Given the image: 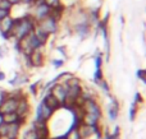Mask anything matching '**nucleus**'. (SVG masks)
Returning <instances> with one entry per match:
<instances>
[{
	"mask_svg": "<svg viewBox=\"0 0 146 139\" xmlns=\"http://www.w3.org/2000/svg\"><path fill=\"white\" fill-rule=\"evenodd\" d=\"M14 18V27H13L12 32H10V37L12 41H21L25 37H27L30 33H32L35 31L37 22L36 19L31 15V13H26L19 17H13Z\"/></svg>",
	"mask_w": 146,
	"mask_h": 139,
	"instance_id": "f257e3e1",
	"label": "nucleus"
},
{
	"mask_svg": "<svg viewBox=\"0 0 146 139\" xmlns=\"http://www.w3.org/2000/svg\"><path fill=\"white\" fill-rule=\"evenodd\" d=\"M81 107H82V111L85 115H90V116H94L95 119L103 121L104 111H103V106H101V102L99 101V98L88 100V101L83 102V105Z\"/></svg>",
	"mask_w": 146,
	"mask_h": 139,
	"instance_id": "f03ea898",
	"label": "nucleus"
},
{
	"mask_svg": "<svg viewBox=\"0 0 146 139\" xmlns=\"http://www.w3.org/2000/svg\"><path fill=\"white\" fill-rule=\"evenodd\" d=\"M50 137H51V133L49 128L42 130H37L35 128H32L31 125L28 128H26V129L22 128L21 135H19L21 139H48Z\"/></svg>",
	"mask_w": 146,
	"mask_h": 139,
	"instance_id": "7ed1b4c3",
	"label": "nucleus"
},
{
	"mask_svg": "<svg viewBox=\"0 0 146 139\" xmlns=\"http://www.w3.org/2000/svg\"><path fill=\"white\" fill-rule=\"evenodd\" d=\"M37 27L40 28V30H42L44 32H46L50 37L51 36L58 35V33L60 32V30H62L60 23L56 22V20H54V19H51L50 17H46L45 19L37 22Z\"/></svg>",
	"mask_w": 146,
	"mask_h": 139,
	"instance_id": "20e7f679",
	"label": "nucleus"
},
{
	"mask_svg": "<svg viewBox=\"0 0 146 139\" xmlns=\"http://www.w3.org/2000/svg\"><path fill=\"white\" fill-rule=\"evenodd\" d=\"M22 127L18 124H5L0 125V137L3 139H19Z\"/></svg>",
	"mask_w": 146,
	"mask_h": 139,
	"instance_id": "39448f33",
	"label": "nucleus"
},
{
	"mask_svg": "<svg viewBox=\"0 0 146 139\" xmlns=\"http://www.w3.org/2000/svg\"><path fill=\"white\" fill-rule=\"evenodd\" d=\"M31 15L36 19V22H40V20L45 19L46 17H49V13H50V7L46 5L42 0H38L35 1L33 5L31 7Z\"/></svg>",
	"mask_w": 146,
	"mask_h": 139,
	"instance_id": "423d86ee",
	"label": "nucleus"
},
{
	"mask_svg": "<svg viewBox=\"0 0 146 139\" xmlns=\"http://www.w3.org/2000/svg\"><path fill=\"white\" fill-rule=\"evenodd\" d=\"M71 28V33L76 35L80 40H86L91 36L92 33V27L88 24L87 22H82V23H74V24L69 26Z\"/></svg>",
	"mask_w": 146,
	"mask_h": 139,
	"instance_id": "0eeeda50",
	"label": "nucleus"
},
{
	"mask_svg": "<svg viewBox=\"0 0 146 139\" xmlns=\"http://www.w3.org/2000/svg\"><path fill=\"white\" fill-rule=\"evenodd\" d=\"M109 104L106 106V116H108L109 121L115 123L119 117V112H121V104H119L118 98L114 97L113 94L108 97Z\"/></svg>",
	"mask_w": 146,
	"mask_h": 139,
	"instance_id": "6e6552de",
	"label": "nucleus"
},
{
	"mask_svg": "<svg viewBox=\"0 0 146 139\" xmlns=\"http://www.w3.org/2000/svg\"><path fill=\"white\" fill-rule=\"evenodd\" d=\"M27 58H28V64H30L31 69L42 68L44 64H45V52H44V49L32 50L27 55Z\"/></svg>",
	"mask_w": 146,
	"mask_h": 139,
	"instance_id": "1a4fd4ad",
	"label": "nucleus"
},
{
	"mask_svg": "<svg viewBox=\"0 0 146 139\" xmlns=\"http://www.w3.org/2000/svg\"><path fill=\"white\" fill-rule=\"evenodd\" d=\"M55 112L53 111L51 109H49L42 101H40L37 104L35 109V119L33 120H37V121H46L49 123V120L54 116Z\"/></svg>",
	"mask_w": 146,
	"mask_h": 139,
	"instance_id": "9d476101",
	"label": "nucleus"
},
{
	"mask_svg": "<svg viewBox=\"0 0 146 139\" xmlns=\"http://www.w3.org/2000/svg\"><path fill=\"white\" fill-rule=\"evenodd\" d=\"M15 112H17L19 116L28 119V116H30L31 112H32V105H31V101H30V98H28V94H26L25 97L18 100V105H17Z\"/></svg>",
	"mask_w": 146,
	"mask_h": 139,
	"instance_id": "9b49d317",
	"label": "nucleus"
},
{
	"mask_svg": "<svg viewBox=\"0 0 146 139\" xmlns=\"http://www.w3.org/2000/svg\"><path fill=\"white\" fill-rule=\"evenodd\" d=\"M49 92H51V94H53V96L59 101L60 107L66 104V101H67V88H66V86H64L63 83L54 84Z\"/></svg>",
	"mask_w": 146,
	"mask_h": 139,
	"instance_id": "f8f14e48",
	"label": "nucleus"
},
{
	"mask_svg": "<svg viewBox=\"0 0 146 139\" xmlns=\"http://www.w3.org/2000/svg\"><path fill=\"white\" fill-rule=\"evenodd\" d=\"M66 14H67V5L64 4L63 1L60 4H58L56 7L54 8H50V13H49V17L51 19L56 20V22L62 23V20L66 18Z\"/></svg>",
	"mask_w": 146,
	"mask_h": 139,
	"instance_id": "ddd939ff",
	"label": "nucleus"
},
{
	"mask_svg": "<svg viewBox=\"0 0 146 139\" xmlns=\"http://www.w3.org/2000/svg\"><path fill=\"white\" fill-rule=\"evenodd\" d=\"M17 105H18L17 98L8 96V98H5L4 101H3V104L0 105V112H1V114L15 112V110H17Z\"/></svg>",
	"mask_w": 146,
	"mask_h": 139,
	"instance_id": "4468645a",
	"label": "nucleus"
},
{
	"mask_svg": "<svg viewBox=\"0 0 146 139\" xmlns=\"http://www.w3.org/2000/svg\"><path fill=\"white\" fill-rule=\"evenodd\" d=\"M41 101H42L44 104L49 107V109L53 110L54 112H56V111H59V110H60V104H59L58 100H56L55 97L51 94V92H46V93H44Z\"/></svg>",
	"mask_w": 146,
	"mask_h": 139,
	"instance_id": "2eb2a0df",
	"label": "nucleus"
},
{
	"mask_svg": "<svg viewBox=\"0 0 146 139\" xmlns=\"http://www.w3.org/2000/svg\"><path fill=\"white\" fill-rule=\"evenodd\" d=\"M13 27H14V18L12 17V14L7 15V17H4L0 20V31H1V32L10 33Z\"/></svg>",
	"mask_w": 146,
	"mask_h": 139,
	"instance_id": "dca6fc26",
	"label": "nucleus"
},
{
	"mask_svg": "<svg viewBox=\"0 0 146 139\" xmlns=\"http://www.w3.org/2000/svg\"><path fill=\"white\" fill-rule=\"evenodd\" d=\"M33 33H35V36L37 37V40L40 41V42L42 43L44 46H46V45H48V42L50 41V36H49L46 32H44L42 30H40L37 26H36V28H35V31H33Z\"/></svg>",
	"mask_w": 146,
	"mask_h": 139,
	"instance_id": "f3484780",
	"label": "nucleus"
},
{
	"mask_svg": "<svg viewBox=\"0 0 146 139\" xmlns=\"http://www.w3.org/2000/svg\"><path fill=\"white\" fill-rule=\"evenodd\" d=\"M137 114H139V105L132 102L129 105V110H128V119L131 123H133L137 119Z\"/></svg>",
	"mask_w": 146,
	"mask_h": 139,
	"instance_id": "a211bd4d",
	"label": "nucleus"
},
{
	"mask_svg": "<svg viewBox=\"0 0 146 139\" xmlns=\"http://www.w3.org/2000/svg\"><path fill=\"white\" fill-rule=\"evenodd\" d=\"M99 88L101 89V92H103L104 94H105L106 97H109V96H111V88H110V84H109V82L106 81L105 78L103 79V81L99 83Z\"/></svg>",
	"mask_w": 146,
	"mask_h": 139,
	"instance_id": "6ab92c4d",
	"label": "nucleus"
},
{
	"mask_svg": "<svg viewBox=\"0 0 146 139\" xmlns=\"http://www.w3.org/2000/svg\"><path fill=\"white\" fill-rule=\"evenodd\" d=\"M40 88H41V82H35V83H30L28 86V93L32 97H36L38 93H40Z\"/></svg>",
	"mask_w": 146,
	"mask_h": 139,
	"instance_id": "aec40b11",
	"label": "nucleus"
},
{
	"mask_svg": "<svg viewBox=\"0 0 146 139\" xmlns=\"http://www.w3.org/2000/svg\"><path fill=\"white\" fill-rule=\"evenodd\" d=\"M104 79V70L103 68L100 69H95V71H94V77H92V82L94 84H96V86H99V83H100L101 81Z\"/></svg>",
	"mask_w": 146,
	"mask_h": 139,
	"instance_id": "412c9836",
	"label": "nucleus"
},
{
	"mask_svg": "<svg viewBox=\"0 0 146 139\" xmlns=\"http://www.w3.org/2000/svg\"><path fill=\"white\" fill-rule=\"evenodd\" d=\"M13 4L9 1V0H0V9L1 10H5V12H9L12 14L13 12Z\"/></svg>",
	"mask_w": 146,
	"mask_h": 139,
	"instance_id": "4be33fe9",
	"label": "nucleus"
},
{
	"mask_svg": "<svg viewBox=\"0 0 146 139\" xmlns=\"http://www.w3.org/2000/svg\"><path fill=\"white\" fill-rule=\"evenodd\" d=\"M136 78L139 79V81H141L142 83H146V70L142 68L137 69L136 70Z\"/></svg>",
	"mask_w": 146,
	"mask_h": 139,
	"instance_id": "5701e85b",
	"label": "nucleus"
},
{
	"mask_svg": "<svg viewBox=\"0 0 146 139\" xmlns=\"http://www.w3.org/2000/svg\"><path fill=\"white\" fill-rule=\"evenodd\" d=\"M64 64H66L64 59H53V60H51V65L55 69H60L62 66H64Z\"/></svg>",
	"mask_w": 146,
	"mask_h": 139,
	"instance_id": "b1692460",
	"label": "nucleus"
},
{
	"mask_svg": "<svg viewBox=\"0 0 146 139\" xmlns=\"http://www.w3.org/2000/svg\"><path fill=\"white\" fill-rule=\"evenodd\" d=\"M144 97H142V94L140 93V92H135V96H133V101L132 102H135V104H137L140 106V105H142L144 104Z\"/></svg>",
	"mask_w": 146,
	"mask_h": 139,
	"instance_id": "393cba45",
	"label": "nucleus"
},
{
	"mask_svg": "<svg viewBox=\"0 0 146 139\" xmlns=\"http://www.w3.org/2000/svg\"><path fill=\"white\" fill-rule=\"evenodd\" d=\"M44 3H45L46 5H49L50 8H54V7H56L58 4H60L63 0H42Z\"/></svg>",
	"mask_w": 146,
	"mask_h": 139,
	"instance_id": "a878e982",
	"label": "nucleus"
},
{
	"mask_svg": "<svg viewBox=\"0 0 146 139\" xmlns=\"http://www.w3.org/2000/svg\"><path fill=\"white\" fill-rule=\"evenodd\" d=\"M111 134L114 135V137L115 138H121V127H119V125H114V128H113V130H111Z\"/></svg>",
	"mask_w": 146,
	"mask_h": 139,
	"instance_id": "bb28decb",
	"label": "nucleus"
},
{
	"mask_svg": "<svg viewBox=\"0 0 146 139\" xmlns=\"http://www.w3.org/2000/svg\"><path fill=\"white\" fill-rule=\"evenodd\" d=\"M55 50H56V51H59V52H60L62 55L64 56V58H67V56H68V55H67V49H66V46H63V45L56 46Z\"/></svg>",
	"mask_w": 146,
	"mask_h": 139,
	"instance_id": "cd10ccee",
	"label": "nucleus"
},
{
	"mask_svg": "<svg viewBox=\"0 0 146 139\" xmlns=\"http://www.w3.org/2000/svg\"><path fill=\"white\" fill-rule=\"evenodd\" d=\"M5 98H8V91H5V89H0V105L3 104V101H4Z\"/></svg>",
	"mask_w": 146,
	"mask_h": 139,
	"instance_id": "c85d7f7f",
	"label": "nucleus"
},
{
	"mask_svg": "<svg viewBox=\"0 0 146 139\" xmlns=\"http://www.w3.org/2000/svg\"><path fill=\"white\" fill-rule=\"evenodd\" d=\"M33 3H35V0H21V4H22V5H26V7H28V8L32 7Z\"/></svg>",
	"mask_w": 146,
	"mask_h": 139,
	"instance_id": "c756f323",
	"label": "nucleus"
},
{
	"mask_svg": "<svg viewBox=\"0 0 146 139\" xmlns=\"http://www.w3.org/2000/svg\"><path fill=\"white\" fill-rule=\"evenodd\" d=\"M5 54H7V50L4 49V46H0V59L4 58Z\"/></svg>",
	"mask_w": 146,
	"mask_h": 139,
	"instance_id": "7c9ffc66",
	"label": "nucleus"
},
{
	"mask_svg": "<svg viewBox=\"0 0 146 139\" xmlns=\"http://www.w3.org/2000/svg\"><path fill=\"white\" fill-rule=\"evenodd\" d=\"M9 14H10L9 12H5V10H1V9H0V20H1L4 17H7V15H9Z\"/></svg>",
	"mask_w": 146,
	"mask_h": 139,
	"instance_id": "2f4dec72",
	"label": "nucleus"
},
{
	"mask_svg": "<svg viewBox=\"0 0 146 139\" xmlns=\"http://www.w3.org/2000/svg\"><path fill=\"white\" fill-rule=\"evenodd\" d=\"M5 78H7V74H5L4 71L0 70V82H4V81H5Z\"/></svg>",
	"mask_w": 146,
	"mask_h": 139,
	"instance_id": "473e14b6",
	"label": "nucleus"
},
{
	"mask_svg": "<svg viewBox=\"0 0 146 139\" xmlns=\"http://www.w3.org/2000/svg\"><path fill=\"white\" fill-rule=\"evenodd\" d=\"M50 139H67V138L63 134H60V135H55V137H50Z\"/></svg>",
	"mask_w": 146,
	"mask_h": 139,
	"instance_id": "72a5a7b5",
	"label": "nucleus"
},
{
	"mask_svg": "<svg viewBox=\"0 0 146 139\" xmlns=\"http://www.w3.org/2000/svg\"><path fill=\"white\" fill-rule=\"evenodd\" d=\"M3 123H4V120H3V114L0 112V125H1Z\"/></svg>",
	"mask_w": 146,
	"mask_h": 139,
	"instance_id": "f704fd0d",
	"label": "nucleus"
},
{
	"mask_svg": "<svg viewBox=\"0 0 146 139\" xmlns=\"http://www.w3.org/2000/svg\"><path fill=\"white\" fill-rule=\"evenodd\" d=\"M99 1H103V0H99Z\"/></svg>",
	"mask_w": 146,
	"mask_h": 139,
	"instance_id": "c9c22d12",
	"label": "nucleus"
},
{
	"mask_svg": "<svg viewBox=\"0 0 146 139\" xmlns=\"http://www.w3.org/2000/svg\"><path fill=\"white\" fill-rule=\"evenodd\" d=\"M74 1H78V0H74Z\"/></svg>",
	"mask_w": 146,
	"mask_h": 139,
	"instance_id": "e433bc0d",
	"label": "nucleus"
},
{
	"mask_svg": "<svg viewBox=\"0 0 146 139\" xmlns=\"http://www.w3.org/2000/svg\"><path fill=\"white\" fill-rule=\"evenodd\" d=\"M35 1H38V0H35Z\"/></svg>",
	"mask_w": 146,
	"mask_h": 139,
	"instance_id": "4c0bfd02",
	"label": "nucleus"
},
{
	"mask_svg": "<svg viewBox=\"0 0 146 139\" xmlns=\"http://www.w3.org/2000/svg\"><path fill=\"white\" fill-rule=\"evenodd\" d=\"M0 139H3V138H1V137H0Z\"/></svg>",
	"mask_w": 146,
	"mask_h": 139,
	"instance_id": "58836bf2",
	"label": "nucleus"
},
{
	"mask_svg": "<svg viewBox=\"0 0 146 139\" xmlns=\"http://www.w3.org/2000/svg\"><path fill=\"white\" fill-rule=\"evenodd\" d=\"M48 139H50V138H48Z\"/></svg>",
	"mask_w": 146,
	"mask_h": 139,
	"instance_id": "ea45409f",
	"label": "nucleus"
}]
</instances>
